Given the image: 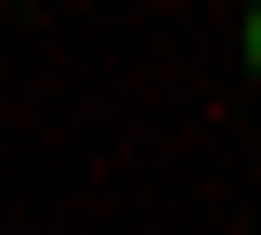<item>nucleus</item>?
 Segmentation results:
<instances>
[{"mask_svg":"<svg viewBox=\"0 0 261 235\" xmlns=\"http://www.w3.org/2000/svg\"><path fill=\"white\" fill-rule=\"evenodd\" d=\"M235 53H248V79H261V0H248V27H235Z\"/></svg>","mask_w":261,"mask_h":235,"instance_id":"obj_1","label":"nucleus"}]
</instances>
